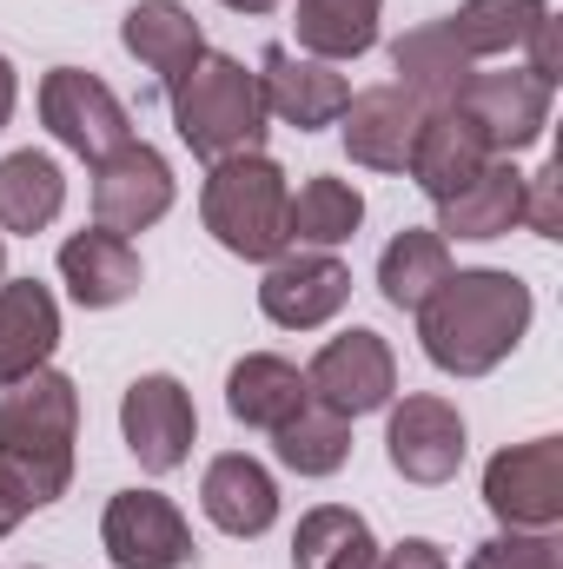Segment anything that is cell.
Instances as JSON below:
<instances>
[{"label":"cell","mask_w":563,"mask_h":569,"mask_svg":"<svg viewBox=\"0 0 563 569\" xmlns=\"http://www.w3.org/2000/svg\"><path fill=\"white\" fill-rule=\"evenodd\" d=\"M392 67H398V80H392V87H405L424 113L457 107V93H464V87H471V73H477V60L451 40V27H444V20L412 27V33L392 47Z\"/></svg>","instance_id":"cell-20"},{"label":"cell","mask_w":563,"mask_h":569,"mask_svg":"<svg viewBox=\"0 0 563 569\" xmlns=\"http://www.w3.org/2000/svg\"><path fill=\"white\" fill-rule=\"evenodd\" d=\"M0 279H7V232H0Z\"/></svg>","instance_id":"cell-38"},{"label":"cell","mask_w":563,"mask_h":569,"mask_svg":"<svg viewBox=\"0 0 563 569\" xmlns=\"http://www.w3.org/2000/svg\"><path fill=\"white\" fill-rule=\"evenodd\" d=\"M378 13L385 0H292V33H298V53L312 60H358L378 47Z\"/></svg>","instance_id":"cell-24"},{"label":"cell","mask_w":563,"mask_h":569,"mask_svg":"<svg viewBox=\"0 0 563 569\" xmlns=\"http://www.w3.org/2000/svg\"><path fill=\"white\" fill-rule=\"evenodd\" d=\"M524 47H531V67L524 73H537L544 87H557V20H537Z\"/></svg>","instance_id":"cell-34"},{"label":"cell","mask_w":563,"mask_h":569,"mask_svg":"<svg viewBox=\"0 0 563 569\" xmlns=\"http://www.w3.org/2000/svg\"><path fill=\"white\" fill-rule=\"evenodd\" d=\"M172 100V127L206 166L259 152L266 146V100H259V73H246V60L233 53H199L192 73H179L166 87Z\"/></svg>","instance_id":"cell-3"},{"label":"cell","mask_w":563,"mask_h":569,"mask_svg":"<svg viewBox=\"0 0 563 569\" xmlns=\"http://www.w3.org/2000/svg\"><path fill=\"white\" fill-rule=\"evenodd\" d=\"M279 437V463L292 477H332V470H345V457H352V418H338V411H325V405H305L298 418Z\"/></svg>","instance_id":"cell-30"},{"label":"cell","mask_w":563,"mask_h":569,"mask_svg":"<svg viewBox=\"0 0 563 569\" xmlns=\"http://www.w3.org/2000/svg\"><path fill=\"white\" fill-rule=\"evenodd\" d=\"M166 212H172V166H166V152L134 140L113 159L93 166V226L134 239L146 226H159Z\"/></svg>","instance_id":"cell-12"},{"label":"cell","mask_w":563,"mask_h":569,"mask_svg":"<svg viewBox=\"0 0 563 569\" xmlns=\"http://www.w3.org/2000/svg\"><path fill=\"white\" fill-rule=\"evenodd\" d=\"M537 20H551V0H464L444 27L471 60H497V53H517Z\"/></svg>","instance_id":"cell-29"},{"label":"cell","mask_w":563,"mask_h":569,"mask_svg":"<svg viewBox=\"0 0 563 569\" xmlns=\"http://www.w3.org/2000/svg\"><path fill=\"white\" fill-rule=\"evenodd\" d=\"M13 100H20V80H13V60L0 53V127L13 120Z\"/></svg>","instance_id":"cell-35"},{"label":"cell","mask_w":563,"mask_h":569,"mask_svg":"<svg viewBox=\"0 0 563 569\" xmlns=\"http://www.w3.org/2000/svg\"><path fill=\"white\" fill-rule=\"evenodd\" d=\"M345 298H352V266L338 259V252H312V246H298V252H279L273 266H266V279H259V311L285 325V331H318V325H332L338 311H345Z\"/></svg>","instance_id":"cell-10"},{"label":"cell","mask_w":563,"mask_h":569,"mask_svg":"<svg viewBox=\"0 0 563 569\" xmlns=\"http://www.w3.org/2000/svg\"><path fill=\"white\" fill-rule=\"evenodd\" d=\"M20 517H27V503H20V497H13V490L0 483V537H7V530H13Z\"/></svg>","instance_id":"cell-36"},{"label":"cell","mask_w":563,"mask_h":569,"mask_svg":"<svg viewBox=\"0 0 563 569\" xmlns=\"http://www.w3.org/2000/svg\"><path fill=\"white\" fill-rule=\"evenodd\" d=\"M551 93H557V87H544L537 73L511 67V73H471V87L457 93V107L477 120V133L491 140L497 159H511V152H524V146L544 140V127H551Z\"/></svg>","instance_id":"cell-13"},{"label":"cell","mask_w":563,"mask_h":569,"mask_svg":"<svg viewBox=\"0 0 563 569\" xmlns=\"http://www.w3.org/2000/svg\"><path fill=\"white\" fill-rule=\"evenodd\" d=\"M305 405H312L305 371L285 365V358H273V351H246V358L226 371V411L246 430H285Z\"/></svg>","instance_id":"cell-22"},{"label":"cell","mask_w":563,"mask_h":569,"mask_svg":"<svg viewBox=\"0 0 563 569\" xmlns=\"http://www.w3.org/2000/svg\"><path fill=\"white\" fill-rule=\"evenodd\" d=\"M219 7H233V13H273L279 0H219Z\"/></svg>","instance_id":"cell-37"},{"label":"cell","mask_w":563,"mask_h":569,"mask_svg":"<svg viewBox=\"0 0 563 569\" xmlns=\"http://www.w3.org/2000/svg\"><path fill=\"white\" fill-rule=\"evenodd\" d=\"M338 127H345L352 166H365V172H405L412 166V146H418V127H424V107L405 87L385 80V87L352 93L345 113H338Z\"/></svg>","instance_id":"cell-15"},{"label":"cell","mask_w":563,"mask_h":569,"mask_svg":"<svg viewBox=\"0 0 563 569\" xmlns=\"http://www.w3.org/2000/svg\"><path fill=\"white\" fill-rule=\"evenodd\" d=\"M484 503L504 530H557L563 523V437L511 443L484 463Z\"/></svg>","instance_id":"cell-7"},{"label":"cell","mask_w":563,"mask_h":569,"mask_svg":"<svg viewBox=\"0 0 563 569\" xmlns=\"http://www.w3.org/2000/svg\"><path fill=\"white\" fill-rule=\"evenodd\" d=\"M524 212V172L511 159H491L464 192H451L437 206V239H504Z\"/></svg>","instance_id":"cell-23"},{"label":"cell","mask_w":563,"mask_h":569,"mask_svg":"<svg viewBox=\"0 0 563 569\" xmlns=\"http://www.w3.org/2000/svg\"><path fill=\"white\" fill-rule=\"evenodd\" d=\"M531 331V284L497 272V266H471L431 291V305L418 311L424 358L444 378H484L497 371Z\"/></svg>","instance_id":"cell-1"},{"label":"cell","mask_w":563,"mask_h":569,"mask_svg":"<svg viewBox=\"0 0 563 569\" xmlns=\"http://www.w3.org/2000/svg\"><path fill=\"white\" fill-rule=\"evenodd\" d=\"M120 47L140 60L159 87H172V80L192 73V60L206 53V33H199V20H192L179 0H140V7H127V20H120Z\"/></svg>","instance_id":"cell-21"},{"label":"cell","mask_w":563,"mask_h":569,"mask_svg":"<svg viewBox=\"0 0 563 569\" xmlns=\"http://www.w3.org/2000/svg\"><path fill=\"white\" fill-rule=\"evenodd\" d=\"M259 100H266V120L318 133V127H338V113L352 100V80L332 60H312L298 47H266L259 53Z\"/></svg>","instance_id":"cell-11"},{"label":"cell","mask_w":563,"mask_h":569,"mask_svg":"<svg viewBox=\"0 0 563 569\" xmlns=\"http://www.w3.org/2000/svg\"><path fill=\"white\" fill-rule=\"evenodd\" d=\"M464 569H563V543L557 530H504V537L477 543Z\"/></svg>","instance_id":"cell-31"},{"label":"cell","mask_w":563,"mask_h":569,"mask_svg":"<svg viewBox=\"0 0 563 569\" xmlns=\"http://www.w3.org/2000/svg\"><path fill=\"white\" fill-rule=\"evenodd\" d=\"M199 510H206L213 530H226V537H266V530L279 523V483H273V470H266L259 457L226 450V457H213L206 477H199Z\"/></svg>","instance_id":"cell-17"},{"label":"cell","mask_w":563,"mask_h":569,"mask_svg":"<svg viewBox=\"0 0 563 569\" xmlns=\"http://www.w3.org/2000/svg\"><path fill=\"white\" fill-rule=\"evenodd\" d=\"M40 127L67 152L93 159V166L113 159L120 146H134V120H127L120 93L100 73H87V67H53L40 80Z\"/></svg>","instance_id":"cell-5"},{"label":"cell","mask_w":563,"mask_h":569,"mask_svg":"<svg viewBox=\"0 0 563 569\" xmlns=\"http://www.w3.org/2000/svg\"><path fill=\"white\" fill-rule=\"evenodd\" d=\"M60 279L73 291V305L113 311V305H127V298L140 291V252H134V239L93 226V232H73V239L60 246Z\"/></svg>","instance_id":"cell-19"},{"label":"cell","mask_w":563,"mask_h":569,"mask_svg":"<svg viewBox=\"0 0 563 569\" xmlns=\"http://www.w3.org/2000/svg\"><path fill=\"white\" fill-rule=\"evenodd\" d=\"M385 457H392V470L405 483H451L457 463H464V418H457V405H444L431 391L405 398L392 411V425H385Z\"/></svg>","instance_id":"cell-14"},{"label":"cell","mask_w":563,"mask_h":569,"mask_svg":"<svg viewBox=\"0 0 563 569\" xmlns=\"http://www.w3.org/2000/svg\"><path fill=\"white\" fill-rule=\"evenodd\" d=\"M378 569H451V557L424 537H405L398 550H378Z\"/></svg>","instance_id":"cell-33"},{"label":"cell","mask_w":563,"mask_h":569,"mask_svg":"<svg viewBox=\"0 0 563 569\" xmlns=\"http://www.w3.org/2000/svg\"><path fill=\"white\" fill-rule=\"evenodd\" d=\"M365 226V192L352 179H332V172H312L292 199V246H312V252H332L345 246L352 232Z\"/></svg>","instance_id":"cell-28"},{"label":"cell","mask_w":563,"mask_h":569,"mask_svg":"<svg viewBox=\"0 0 563 569\" xmlns=\"http://www.w3.org/2000/svg\"><path fill=\"white\" fill-rule=\"evenodd\" d=\"M100 543H107L113 569H186L199 557L179 503L159 490H120L100 517Z\"/></svg>","instance_id":"cell-9"},{"label":"cell","mask_w":563,"mask_h":569,"mask_svg":"<svg viewBox=\"0 0 563 569\" xmlns=\"http://www.w3.org/2000/svg\"><path fill=\"white\" fill-rule=\"evenodd\" d=\"M497 152H491V140L477 133V120L464 113V107H437V113H424L418 127V146H412V179H418L424 199H451V192H464L484 166H491Z\"/></svg>","instance_id":"cell-16"},{"label":"cell","mask_w":563,"mask_h":569,"mask_svg":"<svg viewBox=\"0 0 563 569\" xmlns=\"http://www.w3.org/2000/svg\"><path fill=\"white\" fill-rule=\"evenodd\" d=\"M67 206V179L47 152H7L0 159V232H47Z\"/></svg>","instance_id":"cell-25"},{"label":"cell","mask_w":563,"mask_h":569,"mask_svg":"<svg viewBox=\"0 0 563 569\" xmlns=\"http://www.w3.org/2000/svg\"><path fill=\"white\" fill-rule=\"evenodd\" d=\"M60 351V305L40 279H0V391L47 371Z\"/></svg>","instance_id":"cell-18"},{"label":"cell","mask_w":563,"mask_h":569,"mask_svg":"<svg viewBox=\"0 0 563 569\" xmlns=\"http://www.w3.org/2000/svg\"><path fill=\"white\" fill-rule=\"evenodd\" d=\"M557 192H563V172H557V166H537V172L524 179V212H517V226H531L537 239H563Z\"/></svg>","instance_id":"cell-32"},{"label":"cell","mask_w":563,"mask_h":569,"mask_svg":"<svg viewBox=\"0 0 563 569\" xmlns=\"http://www.w3.org/2000/svg\"><path fill=\"white\" fill-rule=\"evenodd\" d=\"M451 272H457L451 266V239H437V232H398L385 246V259H378V291H385L392 311H412L418 318L424 305H431V291L451 279Z\"/></svg>","instance_id":"cell-27"},{"label":"cell","mask_w":563,"mask_h":569,"mask_svg":"<svg viewBox=\"0 0 563 569\" xmlns=\"http://www.w3.org/2000/svg\"><path fill=\"white\" fill-rule=\"evenodd\" d=\"M120 430H127V450L140 457V470L166 477L192 457V437H199V411H192V391L166 371H146L127 385L120 398Z\"/></svg>","instance_id":"cell-8"},{"label":"cell","mask_w":563,"mask_h":569,"mask_svg":"<svg viewBox=\"0 0 563 569\" xmlns=\"http://www.w3.org/2000/svg\"><path fill=\"white\" fill-rule=\"evenodd\" d=\"M73 437H80V391L67 371H33L0 398V483L47 510L73 483Z\"/></svg>","instance_id":"cell-2"},{"label":"cell","mask_w":563,"mask_h":569,"mask_svg":"<svg viewBox=\"0 0 563 569\" xmlns=\"http://www.w3.org/2000/svg\"><path fill=\"white\" fill-rule=\"evenodd\" d=\"M292 569H378V537H372V523L358 510L318 503V510L298 517Z\"/></svg>","instance_id":"cell-26"},{"label":"cell","mask_w":563,"mask_h":569,"mask_svg":"<svg viewBox=\"0 0 563 569\" xmlns=\"http://www.w3.org/2000/svg\"><path fill=\"white\" fill-rule=\"evenodd\" d=\"M199 219L246 266H273L279 252H292V186H285L279 159H266V152L219 159L206 172Z\"/></svg>","instance_id":"cell-4"},{"label":"cell","mask_w":563,"mask_h":569,"mask_svg":"<svg viewBox=\"0 0 563 569\" xmlns=\"http://www.w3.org/2000/svg\"><path fill=\"white\" fill-rule=\"evenodd\" d=\"M305 391H312V405H325L338 418H372L398 391V358L378 331L352 325L332 345H318V358L305 365Z\"/></svg>","instance_id":"cell-6"}]
</instances>
